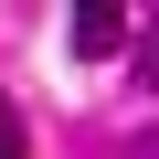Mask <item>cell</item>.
<instances>
[{
	"mask_svg": "<svg viewBox=\"0 0 159 159\" xmlns=\"http://www.w3.org/2000/svg\"><path fill=\"white\" fill-rule=\"evenodd\" d=\"M74 43H85V53H117V43H127V21L106 11V0H85V11H74Z\"/></svg>",
	"mask_w": 159,
	"mask_h": 159,
	"instance_id": "cell-1",
	"label": "cell"
},
{
	"mask_svg": "<svg viewBox=\"0 0 159 159\" xmlns=\"http://www.w3.org/2000/svg\"><path fill=\"white\" fill-rule=\"evenodd\" d=\"M0 159H21V127H11V106H0Z\"/></svg>",
	"mask_w": 159,
	"mask_h": 159,
	"instance_id": "cell-2",
	"label": "cell"
}]
</instances>
